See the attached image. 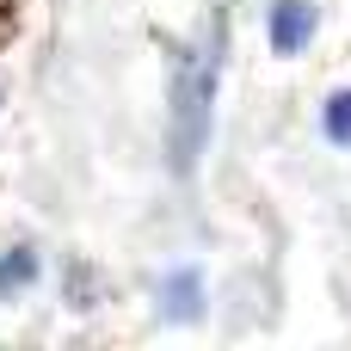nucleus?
Returning a JSON list of instances; mask_svg holds the SVG:
<instances>
[{"label": "nucleus", "mask_w": 351, "mask_h": 351, "mask_svg": "<svg viewBox=\"0 0 351 351\" xmlns=\"http://www.w3.org/2000/svg\"><path fill=\"white\" fill-rule=\"evenodd\" d=\"M222 43H228V25L216 19L185 56H179V74H173V117H167V148H173V167L191 173L197 154L210 148V111H216V80H222Z\"/></svg>", "instance_id": "1"}, {"label": "nucleus", "mask_w": 351, "mask_h": 351, "mask_svg": "<svg viewBox=\"0 0 351 351\" xmlns=\"http://www.w3.org/2000/svg\"><path fill=\"white\" fill-rule=\"evenodd\" d=\"M308 37H315V6L308 0H278L271 6V49L278 56H296Z\"/></svg>", "instance_id": "2"}, {"label": "nucleus", "mask_w": 351, "mask_h": 351, "mask_svg": "<svg viewBox=\"0 0 351 351\" xmlns=\"http://www.w3.org/2000/svg\"><path fill=\"white\" fill-rule=\"evenodd\" d=\"M327 136H333L339 148H351V93H333V99H327Z\"/></svg>", "instance_id": "3"}, {"label": "nucleus", "mask_w": 351, "mask_h": 351, "mask_svg": "<svg viewBox=\"0 0 351 351\" xmlns=\"http://www.w3.org/2000/svg\"><path fill=\"white\" fill-rule=\"evenodd\" d=\"M31 278V259H12V265H0V284H25Z\"/></svg>", "instance_id": "4"}]
</instances>
